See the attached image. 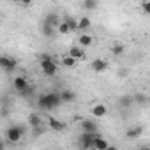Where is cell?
Wrapping results in <instances>:
<instances>
[{
    "mask_svg": "<svg viewBox=\"0 0 150 150\" xmlns=\"http://www.w3.org/2000/svg\"><path fill=\"white\" fill-rule=\"evenodd\" d=\"M37 104H39V108H41V110H46V111L58 108V106L62 104L60 92H48V94L41 96V97H39V101H37Z\"/></svg>",
    "mask_w": 150,
    "mask_h": 150,
    "instance_id": "1",
    "label": "cell"
},
{
    "mask_svg": "<svg viewBox=\"0 0 150 150\" xmlns=\"http://www.w3.org/2000/svg\"><path fill=\"white\" fill-rule=\"evenodd\" d=\"M23 134H25V129H23L21 125H11V127H7V131H6V141H9V143H18V141L23 138Z\"/></svg>",
    "mask_w": 150,
    "mask_h": 150,
    "instance_id": "2",
    "label": "cell"
},
{
    "mask_svg": "<svg viewBox=\"0 0 150 150\" xmlns=\"http://www.w3.org/2000/svg\"><path fill=\"white\" fill-rule=\"evenodd\" d=\"M97 138H99V132H81V136H80V145H81V148H83V150L94 148V143H96Z\"/></svg>",
    "mask_w": 150,
    "mask_h": 150,
    "instance_id": "3",
    "label": "cell"
},
{
    "mask_svg": "<svg viewBox=\"0 0 150 150\" xmlns=\"http://www.w3.org/2000/svg\"><path fill=\"white\" fill-rule=\"evenodd\" d=\"M13 85H14V90H18L20 94H28L30 92V85H28V80L25 76H16L13 80Z\"/></svg>",
    "mask_w": 150,
    "mask_h": 150,
    "instance_id": "4",
    "label": "cell"
},
{
    "mask_svg": "<svg viewBox=\"0 0 150 150\" xmlns=\"http://www.w3.org/2000/svg\"><path fill=\"white\" fill-rule=\"evenodd\" d=\"M41 69L42 72L46 74V76H55V74L58 72V65L55 60H48V62H41Z\"/></svg>",
    "mask_w": 150,
    "mask_h": 150,
    "instance_id": "5",
    "label": "cell"
},
{
    "mask_svg": "<svg viewBox=\"0 0 150 150\" xmlns=\"http://www.w3.org/2000/svg\"><path fill=\"white\" fill-rule=\"evenodd\" d=\"M67 55H69V57H72L76 62H78V60H85V58H87V53H85V50H83L81 46H71Z\"/></svg>",
    "mask_w": 150,
    "mask_h": 150,
    "instance_id": "6",
    "label": "cell"
},
{
    "mask_svg": "<svg viewBox=\"0 0 150 150\" xmlns=\"http://www.w3.org/2000/svg\"><path fill=\"white\" fill-rule=\"evenodd\" d=\"M0 65H2V69L6 72H11L16 69V60L11 57H0Z\"/></svg>",
    "mask_w": 150,
    "mask_h": 150,
    "instance_id": "7",
    "label": "cell"
},
{
    "mask_svg": "<svg viewBox=\"0 0 150 150\" xmlns=\"http://www.w3.org/2000/svg\"><path fill=\"white\" fill-rule=\"evenodd\" d=\"M92 71L94 72H106L108 71V62L104 58H96L92 62Z\"/></svg>",
    "mask_w": 150,
    "mask_h": 150,
    "instance_id": "8",
    "label": "cell"
},
{
    "mask_svg": "<svg viewBox=\"0 0 150 150\" xmlns=\"http://www.w3.org/2000/svg\"><path fill=\"white\" fill-rule=\"evenodd\" d=\"M106 113H108V108H106V104H103V103H97V104L92 108V115H94L96 118H103V117H106Z\"/></svg>",
    "mask_w": 150,
    "mask_h": 150,
    "instance_id": "9",
    "label": "cell"
},
{
    "mask_svg": "<svg viewBox=\"0 0 150 150\" xmlns=\"http://www.w3.org/2000/svg\"><path fill=\"white\" fill-rule=\"evenodd\" d=\"M81 129H83V132H97V124L92 118H85L81 122Z\"/></svg>",
    "mask_w": 150,
    "mask_h": 150,
    "instance_id": "10",
    "label": "cell"
},
{
    "mask_svg": "<svg viewBox=\"0 0 150 150\" xmlns=\"http://www.w3.org/2000/svg\"><path fill=\"white\" fill-rule=\"evenodd\" d=\"M141 134H143V127H141V125H134V127L127 129L125 138H129V139H138Z\"/></svg>",
    "mask_w": 150,
    "mask_h": 150,
    "instance_id": "11",
    "label": "cell"
},
{
    "mask_svg": "<svg viewBox=\"0 0 150 150\" xmlns=\"http://www.w3.org/2000/svg\"><path fill=\"white\" fill-rule=\"evenodd\" d=\"M90 27H92V21H90L88 16H81V18L78 20V30H80V32L87 34V30H88Z\"/></svg>",
    "mask_w": 150,
    "mask_h": 150,
    "instance_id": "12",
    "label": "cell"
},
{
    "mask_svg": "<svg viewBox=\"0 0 150 150\" xmlns=\"http://www.w3.org/2000/svg\"><path fill=\"white\" fill-rule=\"evenodd\" d=\"M78 42H80L78 46H81V48L85 50V48H88V46H92V44H94V37H92L90 34H81V35H80V39H78Z\"/></svg>",
    "mask_w": 150,
    "mask_h": 150,
    "instance_id": "13",
    "label": "cell"
},
{
    "mask_svg": "<svg viewBox=\"0 0 150 150\" xmlns=\"http://www.w3.org/2000/svg\"><path fill=\"white\" fill-rule=\"evenodd\" d=\"M41 125H42V118L39 117V113H30V115H28V127L37 129V127H41Z\"/></svg>",
    "mask_w": 150,
    "mask_h": 150,
    "instance_id": "14",
    "label": "cell"
},
{
    "mask_svg": "<svg viewBox=\"0 0 150 150\" xmlns=\"http://www.w3.org/2000/svg\"><path fill=\"white\" fill-rule=\"evenodd\" d=\"M44 23H48V25H50V27H53V28H58V25H60L62 21H60L58 14H55V13H50V14L46 16V20H44Z\"/></svg>",
    "mask_w": 150,
    "mask_h": 150,
    "instance_id": "15",
    "label": "cell"
},
{
    "mask_svg": "<svg viewBox=\"0 0 150 150\" xmlns=\"http://www.w3.org/2000/svg\"><path fill=\"white\" fill-rule=\"evenodd\" d=\"M108 146H110V141L99 134V138H97L96 143H94V150H108Z\"/></svg>",
    "mask_w": 150,
    "mask_h": 150,
    "instance_id": "16",
    "label": "cell"
},
{
    "mask_svg": "<svg viewBox=\"0 0 150 150\" xmlns=\"http://www.w3.org/2000/svg\"><path fill=\"white\" fill-rule=\"evenodd\" d=\"M60 99H62V103H72L74 99H76V94H74L72 90H62L60 92Z\"/></svg>",
    "mask_w": 150,
    "mask_h": 150,
    "instance_id": "17",
    "label": "cell"
},
{
    "mask_svg": "<svg viewBox=\"0 0 150 150\" xmlns=\"http://www.w3.org/2000/svg\"><path fill=\"white\" fill-rule=\"evenodd\" d=\"M48 125H50L53 131H64V129H65V124L60 122V120H57V118H53V117L48 120Z\"/></svg>",
    "mask_w": 150,
    "mask_h": 150,
    "instance_id": "18",
    "label": "cell"
},
{
    "mask_svg": "<svg viewBox=\"0 0 150 150\" xmlns=\"http://www.w3.org/2000/svg\"><path fill=\"white\" fill-rule=\"evenodd\" d=\"M41 32H42V35H44V37H53V35L57 34V28L50 27L48 23H42V28H41Z\"/></svg>",
    "mask_w": 150,
    "mask_h": 150,
    "instance_id": "19",
    "label": "cell"
},
{
    "mask_svg": "<svg viewBox=\"0 0 150 150\" xmlns=\"http://www.w3.org/2000/svg\"><path fill=\"white\" fill-rule=\"evenodd\" d=\"M64 21L67 23V27L71 28V32L78 30V20H76V18H72V16H65V18H64Z\"/></svg>",
    "mask_w": 150,
    "mask_h": 150,
    "instance_id": "20",
    "label": "cell"
},
{
    "mask_svg": "<svg viewBox=\"0 0 150 150\" xmlns=\"http://www.w3.org/2000/svg\"><path fill=\"white\" fill-rule=\"evenodd\" d=\"M62 65L67 67V69H71V67L76 65V60H74L72 57H69V55H64V57H62Z\"/></svg>",
    "mask_w": 150,
    "mask_h": 150,
    "instance_id": "21",
    "label": "cell"
},
{
    "mask_svg": "<svg viewBox=\"0 0 150 150\" xmlns=\"http://www.w3.org/2000/svg\"><path fill=\"white\" fill-rule=\"evenodd\" d=\"M81 7H83L85 11H94V9L99 7V4L96 2V0H85V2L81 4Z\"/></svg>",
    "mask_w": 150,
    "mask_h": 150,
    "instance_id": "22",
    "label": "cell"
},
{
    "mask_svg": "<svg viewBox=\"0 0 150 150\" xmlns=\"http://www.w3.org/2000/svg\"><path fill=\"white\" fill-rule=\"evenodd\" d=\"M124 46L122 44H113V48H111V53H113V57H122V53H124Z\"/></svg>",
    "mask_w": 150,
    "mask_h": 150,
    "instance_id": "23",
    "label": "cell"
},
{
    "mask_svg": "<svg viewBox=\"0 0 150 150\" xmlns=\"http://www.w3.org/2000/svg\"><path fill=\"white\" fill-rule=\"evenodd\" d=\"M57 32H58V34H69V32H71V28L67 27V23H65V21H62V23L58 25Z\"/></svg>",
    "mask_w": 150,
    "mask_h": 150,
    "instance_id": "24",
    "label": "cell"
},
{
    "mask_svg": "<svg viewBox=\"0 0 150 150\" xmlns=\"http://www.w3.org/2000/svg\"><path fill=\"white\" fill-rule=\"evenodd\" d=\"M141 11L145 14H150V0H145V2H141Z\"/></svg>",
    "mask_w": 150,
    "mask_h": 150,
    "instance_id": "25",
    "label": "cell"
},
{
    "mask_svg": "<svg viewBox=\"0 0 150 150\" xmlns=\"http://www.w3.org/2000/svg\"><path fill=\"white\" fill-rule=\"evenodd\" d=\"M48 60H53V57H51L50 53H42V55L39 57V64H41V62H48Z\"/></svg>",
    "mask_w": 150,
    "mask_h": 150,
    "instance_id": "26",
    "label": "cell"
},
{
    "mask_svg": "<svg viewBox=\"0 0 150 150\" xmlns=\"http://www.w3.org/2000/svg\"><path fill=\"white\" fill-rule=\"evenodd\" d=\"M120 104H122V106H129V104H131V97H122V99H120Z\"/></svg>",
    "mask_w": 150,
    "mask_h": 150,
    "instance_id": "27",
    "label": "cell"
},
{
    "mask_svg": "<svg viewBox=\"0 0 150 150\" xmlns=\"http://www.w3.org/2000/svg\"><path fill=\"white\" fill-rule=\"evenodd\" d=\"M136 150H150V145H141V146H138Z\"/></svg>",
    "mask_w": 150,
    "mask_h": 150,
    "instance_id": "28",
    "label": "cell"
},
{
    "mask_svg": "<svg viewBox=\"0 0 150 150\" xmlns=\"http://www.w3.org/2000/svg\"><path fill=\"white\" fill-rule=\"evenodd\" d=\"M108 150H118V148H117L115 145H110V146H108Z\"/></svg>",
    "mask_w": 150,
    "mask_h": 150,
    "instance_id": "29",
    "label": "cell"
}]
</instances>
